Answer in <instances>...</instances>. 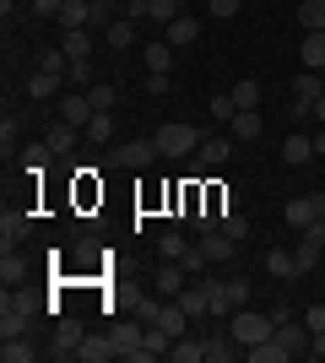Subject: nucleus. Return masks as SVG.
<instances>
[{"mask_svg":"<svg viewBox=\"0 0 325 363\" xmlns=\"http://www.w3.org/2000/svg\"><path fill=\"white\" fill-rule=\"evenodd\" d=\"M33 315H38V298L33 293H11L0 298V336H28L33 331Z\"/></svg>","mask_w":325,"mask_h":363,"instance_id":"f257e3e1","label":"nucleus"},{"mask_svg":"<svg viewBox=\"0 0 325 363\" xmlns=\"http://www.w3.org/2000/svg\"><path fill=\"white\" fill-rule=\"evenodd\" d=\"M157 152H163V157H195V152H201V130H195V125H185V120H169V125H157Z\"/></svg>","mask_w":325,"mask_h":363,"instance_id":"f03ea898","label":"nucleus"},{"mask_svg":"<svg viewBox=\"0 0 325 363\" xmlns=\"http://www.w3.org/2000/svg\"><path fill=\"white\" fill-rule=\"evenodd\" d=\"M271 331H277V320L261 315V309H233V320H228V336L239 347H255V342H266Z\"/></svg>","mask_w":325,"mask_h":363,"instance_id":"7ed1b4c3","label":"nucleus"},{"mask_svg":"<svg viewBox=\"0 0 325 363\" xmlns=\"http://www.w3.org/2000/svg\"><path fill=\"white\" fill-rule=\"evenodd\" d=\"M163 152H157L152 136H136V141H120V147H108V168H152Z\"/></svg>","mask_w":325,"mask_h":363,"instance_id":"20e7f679","label":"nucleus"},{"mask_svg":"<svg viewBox=\"0 0 325 363\" xmlns=\"http://www.w3.org/2000/svg\"><path fill=\"white\" fill-rule=\"evenodd\" d=\"M287 87H293V98H287V114H293V120H309V114H314V98L325 92L320 71H298Z\"/></svg>","mask_w":325,"mask_h":363,"instance_id":"39448f33","label":"nucleus"},{"mask_svg":"<svg viewBox=\"0 0 325 363\" xmlns=\"http://www.w3.org/2000/svg\"><path fill=\"white\" fill-rule=\"evenodd\" d=\"M293 260H298V277H309L314 266L325 260V223H309L304 233H298V250H293Z\"/></svg>","mask_w":325,"mask_h":363,"instance_id":"423d86ee","label":"nucleus"},{"mask_svg":"<svg viewBox=\"0 0 325 363\" xmlns=\"http://www.w3.org/2000/svg\"><path fill=\"white\" fill-rule=\"evenodd\" d=\"M141 331L147 325H130V320H120V325H108V336H114V352L130 363H147V352H141Z\"/></svg>","mask_w":325,"mask_h":363,"instance_id":"0eeeda50","label":"nucleus"},{"mask_svg":"<svg viewBox=\"0 0 325 363\" xmlns=\"http://www.w3.org/2000/svg\"><path fill=\"white\" fill-rule=\"evenodd\" d=\"M271 336L287 347V358H309V325H304V320H287V325H277Z\"/></svg>","mask_w":325,"mask_h":363,"instance_id":"6e6552de","label":"nucleus"},{"mask_svg":"<svg viewBox=\"0 0 325 363\" xmlns=\"http://www.w3.org/2000/svg\"><path fill=\"white\" fill-rule=\"evenodd\" d=\"M55 22H60L65 33H71V28H98V6H93V0H65Z\"/></svg>","mask_w":325,"mask_h":363,"instance_id":"1a4fd4ad","label":"nucleus"},{"mask_svg":"<svg viewBox=\"0 0 325 363\" xmlns=\"http://www.w3.org/2000/svg\"><path fill=\"white\" fill-rule=\"evenodd\" d=\"M76 358L81 363H108V358H120V352H114V336H108V331H87V336H81V347H76Z\"/></svg>","mask_w":325,"mask_h":363,"instance_id":"9d476101","label":"nucleus"},{"mask_svg":"<svg viewBox=\"0 0 325 363\" xmlns=\"http://www.w3.org/2000/svg\"><path fill=\"white\" fill-rule=\"evenodd\" d=\"M93 98H87V92H71V98H60V120L65 125H76V130H87V125H93Z\"/></svg>","mask_w":325,"mask_h":363,"instance_id":"9b49d317","label":"nucleus"},{"mask_svg":"<svg viewBox=\"0 0 325 363\" xmlns=\"http://www.w3.org/2000/svg\"><path fill=\"white\" fill-rule=\"evenodd\" d=\"M163 38H169L173 49H190V44H195V38H201V22H195V16H190V11H179V16H173V22H169V28H163Z\"/></svg>","mask_w":325,"mask_h":363,"instance_id":"f8f14e48","label":"nucleus"},{"mask_svg":"<svg viewBox=\"0 0 325 363\" xmlns=\"http://www.w3.org/2000/svg\"><path fill=\"white\" fill-rule=\"evenodd\" d=\"M152 288L163 293V298H179V293H185V266H179V260H163L157 277H152Z\"/></svg>","mask_w":325,"mask_h":363,"instance_id":"ddd939ff","label":"nucleus"},{"mask_svg":"<svg viewBox=\"0 0 325 363\" xmlns=\"http://www.w3.org/2000/svg\"><path fill=\"white\" fill-rule=\"evenodd\" d=\"M81 336H87V331H81L76 320H60V325H55V347H49V352H55V358H76Z\"/></svg>","mask_w":325,"mask_h":363,"instance_id":"4468645a","label":"nucleus"},{"mask_svg":"<svg viewBox=\"0 0 325 363\" xmlns=\"http://www.w3.org/2000/svg\"><path fill=\"white\" fill-rule=\"evenodd\" d=\"M261 130H266V125H261V108H239V114L228 120V136L233 141H255Z\"/></svg>","mask_w":325,"mask_h":363,"instance_id":"2eb2a0df","label":"nucleus"},{"mask_svg":"<svg viewBox=\"0 0 325 363\" xmlns=\"http://www.w3.org/2000/svg\"><path fill=\"white\" fill-rule=\"evenodd\" d=\"M309 157H314V136H309V130H293V136H287V141H282V163H309Z\"/></svg>","mask_w":325,"mask_h":363,"instance_id":"dca6fc26","label":"nucleus"},{"mask_svg":"<svg viewBox=\"0 0 325 363\" xmlns=\"http://www.w3.org/2000/svg\"><path fill=\"white\" fill-rule=\"evenodd\" d=\"M28 228H33V217L22 212V206H6V212H0V244H16Z\"/></svg>","mask_w":325,"mask_h":363,"instance_id":"f3484780","label":"nucleus"},{"mask_svg":"<svg viewBox=\"0 0 325 363\" xmlns=\"http://www.w3.org/2000/svg\"><path fill=\"white\" fill-rule=\"evenodd\" d=\"M169 358H173V363H201V358H206V336H190V331H185V336H173Z\"/></svg>","mask_w":325,"mask_h":363,"instance_id":"a211bd4d","label":"nucleus"},{"mask_svg":"<svg viewBox=\"0 0 325 363\" xmlns=\"http://www.w3.org/2000/svg\"><path fill=\"white\" fill-rule=\"evenodd\" d=\"M266 272L277 277V282H298V260H293V250H266Z\"/></svg>","mask_w":325,"mask_h":363,"instance_id":"6ab92c4d","label":"nucleus"},{"mask_svg":"<svg viewBox=\"0 0 325 363\" xmlns=\"http://www.w3.org/2000/svg\"><path fill=\"white\" fill-rule=\"evenodd\" d=\"M282 223L293 228V233H304V228H309V223H320V217H314L309 196H298V201H287V206H282Z\"/></svg>","mask_w":325,"mask_h":363,"instance_id":"aec40b11","label":"nucleus"},{"mask_svg":"<svg viewBox=\"0 0 325 363\" xmlns=\"http://www.w3.org/2000/svg\"><path fill=\"white\" fill-rule=\"evenodd\" d=\"M298 60H304V71H325V33H304Z\"/></svg>","mask_w":325,"mask_h":363,"instance_id":"412c9836","label":"nucleus"},{"mask_svg":"<svg viewBox=\"0 0 325 363\" xmlns=\"http://www.w3.org/2000/svg\"><path fill=\"white\" fill-rule=\"evenodd\" d=\"M28 277V260L16 255V244H0V282L11 288V282H22Z\"/></svg>","mask_w":325,"mask_h":363,"instance_id":"4be33fe9","label":"nucleus"},{"mask_svg":"<svg viewBox=\"0 0 325 363\" xmlns=\"http://www.w3.org/2000/svg\"><path fill=\"white\" fill-rule=\"evenodd\" d=\"M233 250H239V239H228L222 228H217V233H201V255L206 260H233Z\"/></svg>","mask_w":325,"mask_h":363,"instance_id":"5701e85b","label":"nucleus"},{"mask_svg":"<svg viewBox=\"0 0 325 363\" xmlns=\"http://www.w3.org/2000/svg\"><path fill=\"white\" fill-rule=\"evenodd\" d=\"M195 157H201L206 168H217V163H228V157H233V136H206V141H201V152H195Z\"/></svg>","mask_w":325,"mask_h":363,"instance_id":"b1692460","label":"nucleus"},{"mask_svg":"<svg viewBox=\"0 0 325 363\" xmlns=\"http://www.w3.org/2000/svg\"><path fill=\"white\" fill-rule=\"evenodd\" d=\"M103 44L108 49H130L136 44V22H130V16H114V22L103 28Z\"/></svg>","mask_w":325,"mask_h":363,"instance_id":"393cba45","label":"nucleus"},{"mask_svg":"<svg viewBox=\"0 0 325 363\" xmlns=\"http://www.w3.org/2000/svg\"><path fill=\"white\" fill-rule=\"evenodd\" d=\"M0 358H6V363H33L38 347H33L28 336H0Z\"/></svg>","mask_w":325,"mask_h":363,"instance_id":"a878e982","label":"nucleus"},{"mask_svg":"<svg viewBox=\"0 0 325 363\" xmlns=\"http://www.w3.org/2000/svg\"><path fill=\"white\" fill-rule=\"evenodd\" d=\"M93 44H98V38H93V28H71L60 49L71 55V60H87V55H93Z\"/></svg>","mask_w":325,"mask_h":363,"instance_id":"bb28decb","label":"nucleus"},{"mask_svg":"<svg viewBox=\"0 0 325 363\" xmlns=\"http://www.w3.org/2000/svg\"><path fill=\"white\" fill-rule=\"evenodd\" d=\"M141 325H147V320H141ZM169 347H173V336L163 331V325H147V331H141V352H147V358H163Z\"/></svg>","mask_w":325,"mask_h":363,"instance_id":"cd10ccee","label":"nucleus"},{"mask_svg":"<svg viewBox=\"0 0 325 363\" xmlns=\"http://www.w3.org/2000/svg\"><path fill=\"white\" fill-rule=\"evenodd\" d=\"M157 325H163L169 336H185V331H190V315H185V303H179V298H173V303H163V315H157Z\"/></svg>","mask_w":325,"mask_h":363,"instance_id":"c85d7f7f","label":"nucleus"},{"mask_svg":"<svg viewBox=\"0 0 325 363\" xmlns=\"http://www.w3.org/2000/svg\"><path fill=\"white\" fill-rule=\"evenodd\" d=\"M141 60H147V76L169 71V65H173V44H169V38H163V44H141Z\"/></svg>","mask_w":325,"mask_h":363,"instance_id":"c756f323","label":"nucleus"},{"mask_svg":"<svg viewBox=\"0 0 325 363\" xmlns=\"http://www.w3.org/2000/svg\"><path fill=\"white\" fill-rule=\"evenodd\" d=\"M60 82H65V76H55V71H33L28 76V98H55Z\"/></svg>","mask_w":325,"mask_h":363,"instance_id":"7c9ffc66","label":"nucleus"},{"mask_svg":"<svg viewBox=\"0 0 325 363\" xmlns=\"http://www.w3.org/2000/svg\"><path fill=\"white\" fill-rule=\"evenodd\" d=\"M298 22L304 33H325V0H298Z\"/></svg>","mask_w":325,"mask_h":363,"instance_id":"2f4dec72","label":"nucleus"},{"mask_svg":"<svg viewBox=\"0 0 325 363\" xmlns=\"http://www.w3.org/2000/svg\"><path fill=\"white\" fill-rule=\"evenodd\" d=\"M44 141L55 147V157H65V152L76 147V125H65V120H60V125H49V136H44Z\"/></svg>","mask_w":325,"mask_h":363,"instance_id":"473e14b6","label":"nucleus"},{"mask_svg":"<svg viewBox=\"0 0 325 363\" xmlns=\"http://www.w3.org/2000/svg\"><path fill=\"white\" fill-rule=\"evenodd\" d=\"M185 250H190V239L179 233V228H169V233L157 239V255H163V260H185Z\"/></svg>","mask_w":325,"mask_h":363,"instance_id":"72a5a7b5","label":"nucleus"},{"mask_svg":"<svg viewBox=\"0 0 325 363\" xmlns=\"http://www.w3.org/2000/svg\"><path fill=\"white\" fill-rule=\"evenodd\" d=\"M228 309H233V303H228V282H206V315L228 320Z\"/></svg>","mask_w":325,"mask_h":363,"instance_id":"f704fd0d","label":"nucleus"},{"mask_svg":"<svg viewBox=\"0 0 325 363\" xmlns=\"http://www.w3.org/2000/svg\"><path fill=\"white\" fill-rule=\"evenodd\" d=\"M233 347H239V342H233L228 331H222V336H206V363H228Z\"/></svg>","mask_w":325,"mask_h":363,"instance_id":"c9c22d12","label":"nucleus"},{"mask_svg":"<svg viewBox=\"0 0 325 363\" xmlns=\"http://www.w3.org/2000/svg\"><path fill=\"white\" fill-rule=\"evenodd\" d=\"M87 98H93L98 114H108V108L120 104V87H108V82H93V87H87Z\"/></svg>","mask_w":325,"mask_h":363,"instance_id":"e433bc0d","label":"nucleus"},{"mask_svg":"<svg viewBox=\"0 0 325 363\" xmlns=\"http://www.w3.org/2000/svg\"><path fill=\"white\" fill-rule=\"evenodd\" d=\"M179 303H185V315H190V320H201V315H206V282L185 288V293H179Z\"/></svg>","mask_w":325,"mask_h":363,"instance_id":"4c0bfd02","label":"nucleus"},{"mask_svg":"<svg viewBox=\"0 0 325 363\" xmlns=\"http://www.w3.org/2000/svg\"><path fill=\"white\" fill-rule=\"evenodd\" d=\"M233 104H239V108H261V82H233Z\"/></svg>","mask_w":325,"mask_h":363,"instance_id":"58836bf2","label":"nucleus"},{"mask_svg":"<svg viewBox=\"0 0 325 363\" xmlns=\"http://www.w3.org/2000/svg\"><path fill=\"white\" fill-rule=\"evenodd\" d=\"M173 16H179V6H173V0H147V22H157V28H169Z\"/></svg>","mask_w":325,"mask_h":363,"instance_id":"ea45409f","label":"nucleus"},{"mask_svg":"<svg viewBox=\"0 0 325 363\" xmlns=\"http://www.w3.org/2000/svg\"><path fill=\"white\" fill-rule=\"evenodd\" d=\"M38 71H55V76H65V71H71V55H65L60 44H55V49H44V60H38Z\"/></svg>","mask_w":325,"mask_h":363,"instance_id":"a19ab883","label":"nucleus"},{"mask_svg":"<svg viewBox=\"0 0 325 363\" xmlns=\"http://www.w3.org/2000/svg\"><path fill=\"white\" fill-rule=\"evenodd\" d=\"M217 223H222V233H228V239H239V244L249 239V223H244V217H239V212H233V206H228V212H222V217H217Z\"/></svg>","mask_w":325,"mask_h":363,"instance_id":"79ce46f5","label":"nucleus"},{"mask_svg":"<svg viewBox=\"0 0 325 363\" xmlns=\"http://www.w3.org/2000/svg\"><path fill=\"white\" fill-rule=\"evenodd\" d=\"M233 114H239V104H233V92H217V98H212V120H217V125H228Z\"/></svg>","mask_w":325,"mask_h":363,"instance_id":"37998d69","label":"nucleus"},{"mask_svg":"<svg viewBox=\"0 0 325 363\" xmlns=\"http://www.w3.org/2000/svg\"><path fill=\"white\" fill-rule=\"evenodd\" d=\"M87 136H93L98 147H103V141L114 136V120H108V114H93V125H87Z\"/></svg>","mask_w":325,"mask_h":363,"instance_id":"c03bdc74","label":"nucleus"},{"mask_svg":"<svg viewBox=\"0 0 325 363\" xmlns=\"http://www.w3.org/2000/svg\"><path fill=\"white\" fill-rule=\"evenodd\" d=\"M304 325H309V336H314V331H325V298L304 309Z\"/></svg>","mask_w":325,"mask_h":363,"instance_id":"a18cd8bd","label":"nucleus"},{"mask_svg":"<svg viewBox=\"0 0 325 363\" xmlns=\"http://www.w3.org/2000/svg\"><path fill=\"white\" fill-rule=\"evenodd\" d=\"M239 6H244V0H206V11L222 16V22H228V16H239Z\"/></svg>","mask_w":325,"mask_h":363,"instance_id":"49530a36","label":"nucleus"},{"mask_svg":"<svg viewBox=\"0 0 325 363\" xmlns=\"http://www.w3.org/2000/svg\"><path fill=\"white\" fill-rule=\"evenodd\" d=\"M16 130H22V125L6 114V125H0V152H6V157H11V147H16Z\"/></svg>","mask_w":325,"mask_h":363,"instance_id":"de8ad7c7","label":"nucleus"},{"mask_svg":"<svg viewBox=\"0 0 325 363\" xmlns=\"http://www.w3.org/2000/svg\"><path fill=\"white\" fill-rule=\"evenodd\" d=\"M65 76H71L76 87H93V65H87V60H71V71H65Z\"/></svg>","mask_w":325,"mask_h":363,"instance_id":"09e8293b","label":"nucleus"},{"mask_svg":"<svg viewBox=\"0 0 325 363\" xmlns=\"http://www.w3.org/2000/svg\"><path fill=\"white\" fill-rule=\"evenodd\" d=\"M60 6H65V0H28L33 16H60Z\"/></svg>","mask_w":325,"mask_h":363,"instance_id":"8fccbe9b","label":"nucleus"},{"mask_svg":"<svg viewBox=\"0 0 325 363\" xmlns=\"http://www.w3.org/2000/svg\"><path fill=\"white\" fill-rule=\"evenodd\" d=\"M136 315L147 320V325H157V315H163V303H157V298H141V303H136Z\"/></svg>","mask_w":325,"mask_h":363,"instance_id":"3c124183","label":"nucleus"},{"mask_svg":"<svg viewBox=\"0 0 325 363\" xmlns=\"http://www.w3.org/2000/svg\"><path fill=\"white\" fill-rule=\"evenodd\" d=\"M147 92H173V82H169V71H152V76H147Z\"/></svg>","mask_w":325,"mask_h":363,"instance_id":"603ef678","label":"nucleus"},{"mask_svg":"<svg viewBox=\"0 0 325 363\" xmlns=\"http://www.w3.org/2000/svg\"><path fill=\"white\" fill-rule=\"evenodd\" d=\"M28 11V0H0V16H6V22H11V16H22Z\"/></svg>","mask_w":325,"mask_h":363,"instance_id":"864d4df0","label":"nucleus"},{"mask_svg":"<svg viewBox=\"0 0 325 363\" xmlns=\"http://www.w3.org/2000/svg\"><path fill=\"white\" fill-rule=\"evenodd\" d=\"M309 206H314V217L325 223V190H314V196H309Z\"/></svg>","mask_w":325,"mask_h":363,"instance_id":"5fc2aeb1","label":"nucleus"},{"mask_svg":"<svg viewBox=\"0 0 325 363\" xmlns=\"http://www.w3.org/2000/svg\"><path fill=\"white\" fill-rule=\"evenodd\" d=\"M309 136H314V157H325V125H320V130H309Z\"/></svg>","mask_w":325,"mask_h":363,"instance_id":"6e6d98bb","label":"nucleus"},{"mask_svg":"<svg viewBox=\"0 0 325 363\" xmlns=\"http://www.w3.org/2000/svg\"><path fill=\"white\" fill-rule=\"evenodd\" d=\"M314 125H325V92L314 98Z\"/></svg>","mask_w":325,"mask_h":363,"instance_id":"4d7b16f0","label":"nucleus"},{"mask_svg":"<svg viewBox=\"0 0 325 363\" xmlns=\"http://www.w3.org/2000/svg\"><path fill=\"white\" fill-rule=\"evenodd\" d=\"M173 6H179V11H185V6H190V0H173Z\"/></svg>","mask_w":325,"mask_h":363,"instance_id":"13d9d810","label":"nucleus"},{"mask_svg":"<svg viewBox=\"0 0 325 363\" xmlns=\"http://www.w3.org/2000/svg\"><path fill=\"white\" fill-rule=\"evenodd\" d=\"M93 6H114V0H93Z\"/></svg>","mask_w":325,"mask_h":363,"instance_id":"bf43d9fd","label":"nucleus"},{"mask_svg":"<svg viewBox=\"0 0 325 363\" xmlns=\"http://www.w3.org/2000/svg\"><path fill=\"white\" fill-rule=\"evenodd\" d=\"M320 298H325V293H320Z\"/></svg>","mask_w":325,"mask_h":363,"instance_id":"052dcab7","label":"nucleus"}]
</instances>
